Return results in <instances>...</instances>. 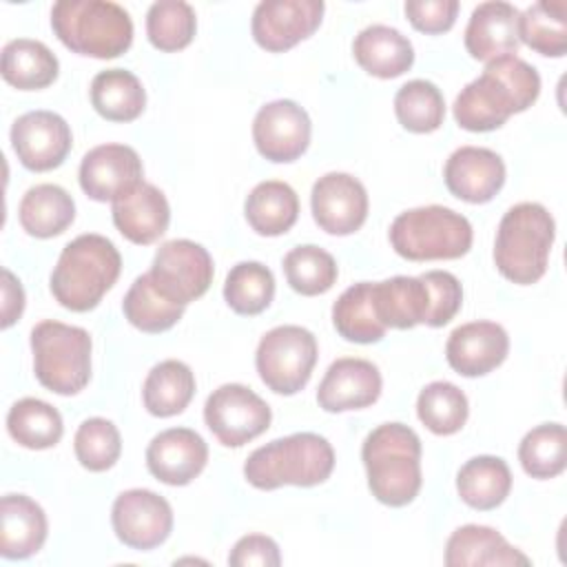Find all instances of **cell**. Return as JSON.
Listing matches in <instances>:
<instances>
[{
  "label": "cell",
  "instance_id": "cell-32",
  "mask_svg": "<svg viewBox=\"0 0 567 567\" xmlns=\"http://www.w3.org/2000/svg\"><path fill=\"white\" fill-rule=\"evenodd\" d=\"M0 69L2 78L11 86L20 91H35L49 86L58 78L60 64L47 44L18 38L4 44Z\"/></svg>",
  "mask_w": 567,
  "mask_h": 567
},
{
  "label": "cell",
  "instance_id": "cell-45",
  "mask_svg": "<svg viewBox=\"0 0 567 567\" xmlns=\"http://www.w3.org/2000/svg\"><path fill=\"white\" fill-rule=\"evenodd\" d=\"M421 279L425 281L430 292V315L425 326L441 328L450 323L463 303L461 281L447 270H430V272H423Z\"/></svg>",
  "mask_w": 567,
  "mask_h": 567
},
{
  "label": "cell",
  "instance_id": "cell-37",
  "mask_svg": "<svg viewBox=\"0 0 567 567\" xmlns=\"http://www.w3.org/2000/svg\"><path fill=\"white\" fill-rule=\"evenodd\" d=\"M184 308L186 306L166 299L155 288L148 272L140 275L131 284V288L122 301V310H124V317L128 319V323L142 332H151V334L173 328L182 319Z\"/></svg>",
  "mask_w": 567,
  "mask_h": 567
},
{
  "label": "cell",
  "instance_id": "cell-27",
  "mask_svg": "<svg viewBox=\"0 0 567 567\" xmlns=\"http://www.w3.org/2000/svg\"><path fill=\"white\" fill-rule=\"evenodd\" d=\"M354 60L363 71L374 78H399L414 62L412 42L394 27L370 24L365 27L352 44Z\"/></svg>",
  "mask_w": 567,
  "mask_h": 567
},
{
  "label": "cell",
  "instance_id": "cell-12",
  "mask_svg": "<svg viewBox=\"0 0 567 567\" xmlns=\"http://www.w3.org/2000/svg\"><path fill=\"white\" fill-rule=\"evenodd\" d=\"M115 536L131 549H153L162 545L173 529V509L168 501L151 489L122 492L111 509Z\"/></svg>",
  "mask_w": 567,
  "mask_h": 567
},
{
  "label": "cell",
  "instance_id": "cell-19",
  "mask_svg": "<svg viewBox=\"0 0 567 567\" xmlns=\"http://www.w3.org/2000/svg\"><path fill=\"white\" fill-rule=\"evenodd\" d=\"M208 445L190 427H171L146 447L148 472L166 485H188L206 467Z\"/></svg>",
  "mask_w": 567,
  "mask_h": 567
},
{
  "label": "cell",
  "instance_id": "cell-1",
  "mask_svg": "<svg viewBox=\"0 0 567 567\" xmlns=\"http://www.w3.org/2000/svg\"><path fill=\"white\" fill-rule=\"evenodd\" d=\"M538 93V71L518 55H503L489 60L483 73L456 95L454 120L465 131H494L509 115L529 109Z\"/></svg>",
  "mask_w": 567,
  "mask_h": 567
},
{
  "label": "cell",
  "instance_id": "cell-26",
  "mask_svg": "<svg viewBox=\"0 0 567 567\" xmlns=\"http://www.w3.org/2000/svg\"><path fill=\"white\" fill-rule=\"evenodd\" d=\"M372 303L385 328L408 330L425 323L430 315V292L421 277H392L372 284Z\"/></svg>",
  "mask_w": 567,
  "mask_h": 567
},
{
  "label": "cell",
  "instance_id": "cell-47",
  "mask_svg": "<svg viewBox=\"0 0 567 567\" xmlns=\"http://www.w3.org/2000/svg\"><path fill=\"white\" fill-rule=\"evenodd\" d=\"M228 563L233 567H277L281 565V554L270 536L248 534L235 543Z\"/></svg>",
  "mask_w": 567,
  "mask_h": 567
},
{
  "label": "cell",
  "instance_id": "cell-31",
  "mask_svg": "<svg viewBox=\"0 0 567 567\" xmlns=\"http://www.w3.org/2000/svg\"><path fill=\"white\" fill-rule=\"evenodd\" d=\"M193 394H195V374L186 363L177 359H166L153 365L142 388L144 408L159 419L184 412Z\"/></svg>",
  "mask_w": 567,
  "mask_h": 567
},
{
  "label": "cell",
  "instance_id": "cell-22",
  "mask_svg": "<svg viewBox=\"0 0 567 567\" xmlns=\"http://www.w3.org/2000/svg\"><path fill=\"white\" fill-rule=\"evenodd\" d=\"M518 9L509 2H481L465 27V49L474 60L489 62L518 51Z\"/></svg>",
  "mask_w": 567,
  "mask_h": 567
},
{
  "label": "cell",
  "instance_id": "cell-33",
  "mask_svg": "<svg viewBox=\"0 0 567 567\" xmlns=\"http://www.w3.org/2000/svg\"><path fill=\"white\" fill-rule=\"evenodd\" d=\"M93 109L111 122H131L142 115L146 93L137 75L126 69L100 71L91 82Z\"/></svg>",
  "mask_w": 567,
  "mask_h": 567
},
{
  "label": "cell",
  "instance_id": "cell-38",
  "mask_svg": "<svg viewBox=\"0 0 567 567\" xmlns=\"http://www.w3.org/2000/svg\"><path fill=\"white\" fill-rule=\"evenodd\" d=\"M518 461L532 478H554L567 465V432L560 423L529 430L518 445Z\"/></svg>",
  "mask_w": 567,
  "mask_h": 567
},
{
  "label": "cell",
  "instance_id": "cell-14",
  "mask_svg": "<svg viewBox=\"0 0 567 567\" xmlns=\"http://www.w3.org/2000/svg\"><path fill=\"white\" fill-rule=\"evenodd\" d=\"M11 144L20 164L42 173L58 168L71 151V128L53 111H29L11 126Z\"/></svg>",
  "mask_w": 567,
  "mask_h": 567
},
{
  "label": "cell",
  "instance_id": "cell-24",
  "mask_svg": "<svg viewBox=\"0 0 567 567\" xmlns=\"http://www.w3.org/2000/svg\"><path fill=\"white\" fill-rule=\"evenodd\" d=\"M47 514L24 494H7L0 503V554L22 560L38 554L47 540Z\"/></svg>",
  "mask_w": 567,
  "mask_h": 567
},
{
  "label": "cell",
  "instance_id": "cell-6",
  "mask_svg": "<svg viewBox=\"0 0 567 567\" xmlns=\"http://www.w3.org/2000/svg\"><path fill=\"white\" fill-rule=\"evenodd\" d=\"M51 27L66 49L100 60L122 55L133 42L131 16L109 0H60L51 9Z\"/></svg>",
  "mask_w": 567,
  "mask_h": 567
},
{
  "label": "cell",
  "instance_id": "cell-7",
  "mask_svg": "<svg viewBox=\"0 0 567 567\" xmlns=\"http://www.w3.org/2000/svg\"><path fill=\"white\" fill-rule=\"evenodd\" d=\"M390 244L410 261L458 259L472 248V224L445 206L410 208L392 221Z\"/></svg>",
  "mask_w": 567,
  "mask_h": 567
},
{
  "label": "cell",
  "instance_id": "cell-40",
  "mask_svg": "<svg viewBox=\"0 0 567 567\" xmlns=\"http://www.w3.org/2000/svg\"><path fill=\"white\" fill-rule=\"evenodd\" d=\"M467 396L450 381L427 383L416 399V414L421 423L441 436L458 432L467 421Z\"/></svg>",
  "mask_w": 567,
  "mask_h": 567
},
{
  "label": "cell",
  "instance_id": "cell-30",
  "mask_svg": "<svg viewBox=\"0 0 567 567\" xmlns=\"http://www.w3.org/2000/svg\"><path fill=\"white\" fill-rule=\"evenodd\" d=\"M456 489L465 505L487 512L507 498L512 489V472L498 456H474L458 470Z\"/></svg>",
  "mask_w": 567,
  "mask_h": 567
},
{
  "label": "cell",
  "instance_id": "cell-46",
  "mask_svg": "<svg viewBox=\"0 0 567 567\" xmlns=\"http://www.w3.org/2000/svg\"><path fill=\"white\" fill-rule=\"evenodd\" d=\"M458 13L456 0H408L405 16L423 33H443L452 29Z\"/></svg>",
  "mask_w": 567,
  "mask_h": 567
},
{
  "label": "cell",
  "instance_id": "cell-41",
  "mask_svg": "<svg viewBox=\"0 0 567 567\" xmlns=\"http://www.w3.org/2000/svg\"><path fill=\"white\" fill-rule=\"evenodd\" d=\"M394 113L403 128L412 133H432L443 124L445 102L434 82L410 80L394 95Z\"/></svg>",
  "mask_w": 567,
  "mask_h": 567
},
{
  "label": "cell",
  "instance_id": "cell-15",
  "mask_svg": "<svg viewBox=\"0 0 567 567\" xmlns=\"http://www.w3.org/2000/svg\"><path fill=\"white\" fill-rule=\"evenodd\" d=\"M252 140L261 157L270 162H295L310 144V117L292 100L264 104L252 122Z\"/></svg>",
  "mask_w": 567,
  "mask_h": 567
},
{
  "label": "cell",
  "instance_id": "cell-25",
  "mask_svg": "<svg viewBox=\"0 0 567 567\" xmlns=\"http://www.w3.org/2000/svg\"><path fill=\"white\" fill-rule=\"evenodd\" d=\"M447 567H516L529 565V558L512 547L496 529L487 525H463L452 532L445 545Z\"/></svg>",
  "mask_w": 567,
  "mask_h": 567
},
{
  "label": "cell",
  "instance_id": "cell-3",
  "mask_svg": "<svg viewBox=\"0 0 567 567\" xmlns=\"http://www.w3.org/2000/svg\"><path fill=\"white\" fill-rule=\"evenodd\" d=\"M122 270L115 244L102 235L86 233L69 241L51 272L55 301L73 312L93 310L113 288Z\"/></svg>",
  "mask_w": 567,
  "mask_h": 567
},
{
  "label": "cell",
  "instance_id": "cell-44",
  "mask_svg": "<svg viewBox=\"0 0 567 567\" xmlns=\"http://www.w3.org/2000/svg\"><path fill=\"white\" fill-rule=\"evenodd\" d=\"M75 456L89 472H106L115 465L122 452V439L117 427L102 416L82 421L73 439Z\"/></svg>",
  "mask_w": 567,
  "mask_h": 567
},
{
  "label": "cell",
  "instance_id": "cell-39",
  "mask_svg": "<svg viewBox=\"0 0 567 567\" xmlns=\"http://www.w3.org/2000/svg\"><path fill=\"white\" fill-rule=\"evenodd\" d=\"M275 297V277L259 261H241L230 268L224 284V299L237 315H259Z\"/></svg>",
  "mask_w": 567,
  "mask_h": 567
},
{
  "label": "cell",
  "instance_id": "cell-36",
  "mask_svg": "<svg viewBox=\"0 0 567 567\" xmlns=\"http://www.w3.org/2000/svg\"><path fill=\"white\" fill-rule=\"evenodd\" d=\"M332 323L346 341L377 343L385 334L372 303V281H359L341 292L332 306Z\"/></svg>",
  "mask_w": 567,
  "mask_h": 567
},
{
  "label": "cell",
  "instance_id": "cell-4",
  "mask_svg": "<svg viewBox=\"0 0 567 567\" xmlns=\"http://www.w3.org/2000/svg\"><path fill=\"white\" fill-rule=\"evenodd\" d=\"M332 467L334 450L328 439L315 432H297L257 447L244 463V476L257 489L312 487L323 483Z\"/></svg>",
  "mask_w": 567,
  "mask_h": 567
},
{
  "label": "cell",
  "instance_id": "cell-43",
  "mask_svg": "<svg viewBox=\"0 0 567 567\" xmlns=\"http://www.w3.org/2000/svg\"><path fill=\"white\" fill-rule=\"evenodd\" d=\"M197 29L195 11L184 0L153 2L146 13V35L159 51H179L190 44Z\"/></svg>",
  "mask_w": 567,
  "mask_h": 567
},
{
  "label": "cell",
  "instance_id": "cell-16",
  "mask_svg": "<svg viewBox=\"0 0 567 567\" xmlns=\"http://www.w3.org/2000/svg\"><path fill=\"white\" fill-rule=\"evenodd\" d=\"M312 217L330 235H352L368 217L365 186L348 173H326L310 193Z\"/></svg>",
  "mask_w": 567,
  "mask_h": 567
},
{
  "label": "cell",
  "instance_id": "cell-20",
  "mask_svg": "<svg viewBox=\"0 0 567 567\" xmlns=\"http://www.w3.org/2000/svg\"><path fill=\"white\" fill-rule=\"evenodd\" d=\"M509 352V337L494 321H472L452 330L445 343V357L454 372L463 377H483L498 368Z\"/></svg>",
  "mask_w": 567,
  "mask_h": 567
},
{
  "label": "cell",
  "instance_id": "cell-18",
  "mask_svg": "<svg viewBox=\"0 0 567 567\" xmlns=\"http://www.w3.org/2000/svg\"><path fill=\"white\" fill-rule=\"evenodd\" d=\"M381 385V372L372 361L343 357L326 370L317 388V401L326 412L361 410L379 399Z\"/></svg>",
  "mask_w": 567,
  "mask_h": 567
},
{
  "label": "cell",
  "instance_id": "cell-34",
  "mask_svg": "<svg viewBox=\"0 0 567 567\" xmlns=\"http://www.w3.org/2000/svg\"><path fill=\"white\" fill-rule=\"evenodd\" d=\"M518 40L540 55L560 58L567 51V4L540 0L518 13Z\"/></svg>",
  "mask_w": 567,
  "mask_h": 567
},
{
  "label": "cell",
  "instance_id": "cell-2",
  "mask_svg": "<svg viewBox=\"0 0 567 567\" xmlns=\"http://www.w3.org/2000/svg\"><path fill=\"white\" fill-rule=\"evenodd\" d=\"M372 496L390 507L412 503L421 489V439L403 423L374 427L361 447Z\"/></svg>",
  "mask_w": 567,
  "mask_h": 567
},
{
  "label": "cell",
  "instance_id": "cell-5",
  "mask_svg": "<svg viewBox=\"0 0 567 567\" xmlns=\"http://www.w3.org/2000/svg\"><path fill=\"white\" fill-rule=\"evenodd\" d=\"M554 237L556 224L543 204L512 206L496 230L494 264L498 272L518 286L536 284L547 270Z\"/></svg>",
  "mask_w": 567,
  "mask_h": 567
},
{
  "label": "cell",
  "instance_id": "cell-13",
  "mask_svg": "<svg viewBox=\"0 0 567 567\" xmlns=\"http://www.w3.org/2000/svg\"><path fill=\"white\" fill-rule=\"evenodd\" d=\"M321 16V0H264L252 11V38L266 51H288L317 31Z\"/></svg>",
  "mask_w": 567,
  "mask_h": 567
},
{
  "label": "cell",
  "instance_id": "cell-23",
  "mask_svg": "<svg viewBox=\"0 0 567 567\" xmlns=\"http://www.w3.org/2000/svg\"><path fill=\"white\" fill-rule=\"evenodd\" d=\"M113 224L133 244L148 246L157 241L171 221L166 195L153 184H137L113 202Z\"/></svg>",
  "mask_w": 567,
  "mask_h": 567
},
{
  "label": "cell",
  "instance_id": "cell-17",
  "mask_svg": "<svg viewBox=\"0 0 567 567\" xmlns=\"http://www.w3.org/2000/svg\"><path fill=\"white\" fill-rule=\"evenodd\" d=\"M142 159L126 144L91 148L80 164V186L95 202H115L142 184Z\"/></svg>",
  "mask_w": 567,
  "mask_h": 567
},
{
  "label": "cell",
  "instance_id": "cell-35",
  "mask_svg": "<svg viewBox=\"0 0 567 567\" xmlns=\"http://www.w3.org/2000/svg\"><path fill=\"white\" fill-rule=\"evenodd\" d=\"M7 430L11 439L29 450L53 447L64 432L60 412L42 399H20L7 414Z\"/></svg>",
  "mask_w": 567,
  "mask_h": 567
},
{
  "label": "cell",
  "instance_id": "cell-29",
  "mask_svg": "<svg viewBox=\"0 0 567 567\" xmlns=\"http://www.w3.org/2000/svg\"><path fill=\"white\" fill-rule=\"evenodd\" d=\"M244 213L255 233L277 237L295 226L299 217V197L290 184L268 179L250 190Z\"/></svg>",
  "mask_w": 567,
  "mask_h": 567
},
{
  "label": "cell",
  "instance_id": "cell-9",
  "mask_svg": "<svg viewBox=\"0 0 567 567\" xmlns=\"http://www.w3.org/2000/svg\"><path fill=\"white\" fill-rule=\"evenodd\" d=\"M317 363V339L301 326H277L268 330L255 354L261 381L277 394H297L310 381Z\"/></svg>",
  "mask_w": 567,
  "mask_h": 567
},
{
  "label": "cell",
  "instance_id": "cell-28",
  "mask_svg": "<svg viewBox=\"0 0 567 567\" xmlns=\"http://www.w3.org/2000/svg\"><path fill=\"white\" fill-rule=\"evenodd\" d=\"M75 217L73 197L58 184H38L31 186L18 208L20 226L40 239L55 237L64 233Z\"/></svg>",
  "mask_w": 567,
  "mask_h": 567
},
{
  "label": "cell",
  "instance_id": "cell-8",
  "mask_svg": "<svg viewBox=\"0 0 567 567\" xmlns=\"http://www.w3.org/2000/svg\"><path fill=\"white\" fill-rule=\"evenodd\" d=\"M35 379L55 394H78L91 379V337L84 328L40 321L31 330Z\"/></svg>",
  "mask_w": 567,
  "mask_h": 567
},
{
  "label": "cell",
  "instance_id": "cell-11",
  "mask_svg": "<svg viewBox=\"0 0 567 567\" xmlns=\"http://www.w3.org/2000/svg\"><path fill=\"white\" fill-rule=\"evenodd\" d=\"M213 259L208 250L190 239H171L162 244L148 270L155 288L175 303L199 299L213 281Z\"/></svg>",
  "mask_w": 567,
  "mask_h": 567
},
{
  "label": "cell",
  "instance_id": "cell-42",
  "mask_svg": "<svg viewBox=\"0 0 567 567\" xmlns=\"http://www.w3.org/2000/svg\"><path fill=\"white\" fill-rule=\"evenodd\" d=\"M284 272L290 288L306 297L328 292L339 275L334 257L328 250L312 244L292 248L284 257Z\"/></svg>",
  "mask_w": 567,
  "mask_h": 567
},
{
  "label": "cell",
  "instance_id": "cell-10",
  "mask_svg": "<svg viewBox=\"0 0 567 567\" xmlns=\"http://www.w3.org/2000/svg\"><path fill=\"white\" fill-rule=\"evenodd\" d=\"M272 412L268 403L241 383H224L206 399L204 421L226 447H241L264 434Z\"/></svg>",
  "mask_w": 567,
  "mask_h": 567
},
{
  "label": "cell",
  "instance_id": "cell-48",
  "mask_svg": "<svg viewBox=\"0 0 567 567\" xmlns=\"http://www.w3.org/2000/svg\"><path fill=\"white\" fill-rule=\"evenodd\" d=\"M24 308V290L11 270H2V328H9Z\"/></svg>",
  "mask_w": 567,
  "mask_h": 567
},
{
  "label": "cell",
  "instance_id": "cell-21",
  "mask_svg": "<svg viewBox=\"0 0 567 567\" xmlns=\"http://www.w3.org/2000/svg\"><path fill=\"white\" fill-rule=\"evenodd\" d=\"M447 190L470 204L489 202L505 184V164L498 153L483 146H461L445 162Z\"/></svg>",
  "mask_w": 567,
  "mask_h": 567
}]
</instances>
